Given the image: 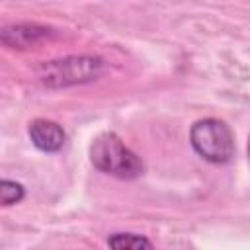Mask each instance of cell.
<instances>
[{"mask_svg": "<svg viewBox=\"0 0 250 250\" xmlns=\"http://www.w3.org/2000/svg\"><path fill=\"white\" fill-rule=\"evenodd\" d=\"M53 27L43 25V23H35V21H20V23H10L4 25L0 31V43L8 49H16V51H25L31 49L39 43H43L45 39H49L53 35Z\"/></svg>", "mask_w": 250, "mask_h": 250, "instance_id": "4", "label": "cell"}, {"mask_svg": "<svg viewBox=\"0 0 250 250\" xmlns=\"http://www.w3.org/2000/svg\"><path fill=\"white\" fill-rule=\"evenodd\" d=\"M23 197H25V188L20 182L8 180V178H2L0 180V199H2V205L4 207H10V205L20 203Z\"/></svg>", "mask_w": 250, "mask_h": 250, "instance_id": "7", "label": "cell"}, {"mask_svg": "<svg viewBox=\"0 0 250 250\" xmlns=\"http://www.w3.org/2000/svg\"><path fill=\"white\" fill-rule=\"evenodd\" d=\"M90 162L100 172L119 178V180H137L143 170V158L131 150L123 139L111 131L100 133L90 145Z\"/></svg>", "mask_w": 250, "mask_h": 250, "instance_id": "2", "label": "cell"}, {"mask_svg": "<svg viewBox=\"0 0 250 250\" xmlns=\"http://www.w3.org/2000/svg\"><path fill=\"white\" fill-rule=\"evenodd\" d=\"M27 135H29L33 146L47 154L59 152L66 143V133H64L62 125H59L57 121H51V119H43V117H37L29 123Z\"/></svg>", "mask_w": 250, "mask_h": 250, "instance_id": "5", "label": "cell"}, {"mask_svg": "<svg viewBox=\"0 0 250 250\" xmlns=\"http://www.w3.org/2000/svg\"><path fill=\"white\" fill-rule=\"evenodd\" d=\"M107 64L96 55H68L62 59L43 61L37 66V78L43 86L51 90L70 88L78 84H88L98 80L105 72Z\"/></svg>", "mask_w": 250, "mask_h": 250, "instance_id": "1", "label": "cell"}, {"mask_svg": "<svg viewBox=\"0 0 250 250\" xmlns=\"http://www.w3.org/2000/svg\"><path fill=\"white\" fill-rule=\"evenodd\" d=\"M191 148L211 164H227L234 156V137L230 127L217 117L197 119L189 127Z\"/></svg>", "mask_w": 250, "mask_h": 250, "instance_id": "3", "label": "cell"}, {"mask_svg": "<svg viewBox=\"0 0 250 250\" xmlns=\"http://www.w3.org/2000/svg\"><path fill=\"white\" fill-rule=\"evenodd\" d=\"M248 160H250V137H248Z\"/></svg>", "mask_w": 250, "mask_h": 250, "instance_id": "8", "label": "cell"}, {"mask_svg": "<svg viewBox=\"0 0 250 250\" xmlns=\"http://www.w3.org/2000/svg\"><path fill=\"white\" fill-rule=\"evenodd\" d=\"M109 250H154L152 242L135 232H113L107 236Z\"/></svg>", "mask_w": 250, "mask_h": 250, "instance_id": "6", "label": "cell"}]
</instances>
